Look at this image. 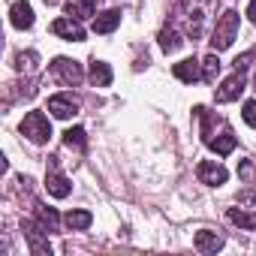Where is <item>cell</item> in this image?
Returning a JSON list of instances; mask_svg holds the SVG:
<instances>
[{
	"label": "cell",
	"instance_id": "1",
	"mask_svg": "<svg viewBox=\"0 0 256 256\" xmlns=\"http://www.w3.org/2000/svg\"><path fill=\"white\" fill-rule=\"evenodd\" d=\"M235 34H238V12L226 10V12L217 18V28H214V34H211V48H214V52L229 48L232 40H235Z\"/></svg>",
	"mask_w": 256,
	"mask_h": 256
},
{
	"label": "cell",
	"instance_id": "2",
	"mask_svg": "<svg viewBox=\"0 0 256 256\" xmlns=\"http://www.w3.org/2000/svg\"><path fill=\"white\" fill-rule=\"evenodd\" d=\"M22 133H24L30 142L46 145V142L52 139V124H48V118H46L42 112H30V114L22 120Z\"/></svg>",
	"mask_w": 256,
	"mask_h": 256
},
{
	"label": "cell",
	"instance_id": "3",
	"mask_svg": "<svg viewBox=\"0 0 256 256\" xmlns=\"http://www.w3.org/2000/svg\"><path fill=\"white\" fill-rule=\"evenodd\" d=\"M244 82H247V70L241 66V70H235V72L214 90V100H217V102H232V100H238L241 90H244Z\"/></svg>",
	"mask_w": 256,
	"mask_h": 256
},
{
	"label": "cell",
	"instance_id": "4",
	"mask_svg": "<svg viewBox=\"0 0 256 256\" xmlns=\"http://www.w3.org/2000/svg\"><path fill=\"white\" fill-rule=\"evenodd\" d=\"M52 72H54L64 84H70V88H76V84L82 82V66H78L76 60H70V58H58V60L52 64Z\"/></svg>",
	"mask_w": 256,
	"mask_h": 256
},
{
	"label": "cell",
	"instance_id": "5",
	"mask_svg": "<svg viewBox=\"0 0 256 256\" xmlns=\"http://www.w3.org/2000/svg\"><path fill=\"white\" fill-rule=\"evenodd\" d=\"M196 175H199V181L208 184V187H220V184H226V178H229V172H226L220 163H211V160H202L199 169H196Z\"/></svg>",
	"mask_w": 256,
	"mask_h": 256
},
{
	"label": "cell",
	"instance_id": "6",
	"mask_svg": "<svg viewBox=\"0 0 256 256\" xmlns=\"http://www.w3.org/2000/svg\"><path fill=\"white\" fill-rule=\"evenodd\" d=\"M48 112L54 114V118H72V114H78V100L72 96V94H58V96H52L48 100Z\"/></svg>",
	"mask_w": 256,
	"mask_h": 256
},
{
	"label": "cell",
	"instance_id": "7",
	"mask_svg": "<svg viewBox=\"0 0 256 256\" xmlns=\"http://www.w3.org/2000/svg\"><path fill=\"white\" fill-rule=\"evenodd\" d=\"M46 190H48L54 199H66V196H70V190H72V187H70V181L60 175L58 163H52V166H48V172H46Z\"/></svg>",
	"mask_w": 256,
	"mask_h": 256
},
{
	"label": "cell",
	"instance_id": "8",
	"mask_svg": "<svg viewBox=\"0 0 256 256\" xmlns=\"http://www.w3.org/2000/svg\"><path fill=\"white\" fill-rule=\"evenodd\" d=\"M52 34H58V36H64V40H70V42H82V40H84V28H82L78 22H72V18H58V22H52Z\"/></svg>",
	"mask_w": 256,
	"mask_h": 256
},
{
	"label": "cell",
	"instance_id": "9",
	"mask_svg": "<svg viewBox=\"0 0 256 256\" xmlns=\"http://www.w3.org/2000/svg\"><path fill=\"white\" fill-rule=\"evenodd\" d=\"M10 22H12V28H18V30L34 28V10H30V4H24V0L12 4V10H10Z\"/></svg>",
	"mask_w": 256,
	"mask_h": 256
},
{
	"label": "cell",
	"instance_id": "10",
	"mask_svg": "<svg viewBox=\"0 0 256 256\" xmlns=\"http://www.w3.org/2000/svg\"><path fill=\"white\" fill-rule=\"evenodd\" d=\"M172 72H175V78H181V82H187V84H193V82L202 78V70H199V60H196V58H187V60L175 64Z\"/></svg>",
	"mask_w": 256,
	"mask_h": 256
},
{
	"label": "cell",
	"instance_id": "11",
	"mask_svg": "<svg viewBox=\"0 0 256 256\" xmlns=\"http://www.w3.org/2000/svg\"><path fill=\"white\" fill-rule=\"evenodd\" d=\"M196 250H202V253H214V250H220L223 247V238L217 235V232H208V229H202V232H196Z\"/></svg>",
	"mask_w": 256,
	"mask_h": 256
},
{
	"label": "cell",
	"instance_id": "12",
	"mask_svg": "<svg viewBox=\"0 0 256 256\" xmlns=\"http://www.w3.org/2000/svg\"><path fill=\"white\" fill-rule=\"evenodd\" d=\"M118 24H120V12L118 10H108V12H102V16L94 18V34H112Z\"/></svg>",
	"mask_w": 256,
	"mask_h": 256
},
{
	"label": "cell",
	"instance_id": "13",
	"mask_svg": "<svg viewBox=\"0 0 256 256\" xmlns=\"http://www.w3.org/2000/svg\"><path fill=\"white\" fill-rule=\"evenodd\" d=\"M208 145H211V151H214V154H220V157H226V154H232V151H235V145H238V139H235V133H232V130H226L223 136H217V139H211Z\"/></svg>",
	"mask_w": 256,
	"mask_h": 256
},
{
	"label": "cell",
	"instance_id": "14",
	"mask_svg": "<svg viewBox=\"0 0 256 256\" xmlns=\"http://www.w3.org/2000/svg\"><path fill=\"white\" fill-rule=\"evenodd\" d=\"M96 10V0H66V12L72 18H90Z\"/></svg>",
	"mask_w": 256,
	"mask_h": 256
},
{
	"label": "cell",
	"instance_id": "15",
	"mask_svg": "<svg viewBox=\"0 0 256 256\" xmlns=\"http://www.w3.org/2000/svg\"><path fill=\"white\" fill-rule=\"evenodd\" d=\"M90 82H94L96 88H108V84H112V70H108V64L94 60V64H90Z\"/></svg>",
	"mask_w": 256,
	"mask_h": 256
},
{
	"label": "cell",
	"instance_id": "16",
	"mask_svg": "<svg viewBox=\"0 0 256 256\" xmlns=\"http://www.w3.org/2000/svg\"><path fill=\"white\" fill-rule=\"evenodd\" d=\"M36 220H40V226H42L46 232H58V223H60V217H58V211H54V208L36 205Z\"/></svg>",
	"mask_w": 256,
	"mask_h": 256
},
{
	"label": "cell",
	"instance_id": "17",
	"mask_svg": "<svg viewBox=\"0 0 256 256\" xmlns=\"http://www.w3.org/2000/svg\"><path fill=\"white\" fill-rule=\"evenodd\" d=\"M64 223H66L70 229L82 232V229H88V226L94 223V214H90V211H82V208H78V211H70V214L64 217Z\"/></svg>",
	"mask_w": 256,
	"mask_h": 256
},
{
	"label": "cell",
	"instance_id": "18",
	"mask_svg": "<svg viewBox=\"0 0 256 256\" xmlns=\"http://www.w3.org/2000/svg\"><path fill=\"white\" fill-rule=\"evenodd\" d=\"M181 42H184V40L178 36V30H172V28H163V30H160V48H163L166 54H169V52H178Z\"/></svg>",
	"mask_w": 256,
	"mask_h": 256
},
{
	"label": "cell",
	"instance_id": "19",
	"mask_svg": "<svg viewBox=\"0 0 256 256\" xmlns=\"http://www.w3.org/2000/svg\"><path fill=\"white\" fill-rule=\"evenodd\" d=\"M229 220L241 229H256V214H247V211H238V208H229Z\"/></svg>",
	"mask_w": 256,
	"mask_h": 256
},
{
	"label": "cell",
	"instance_id": "20",
	"mask_svg": "<svg viewBox=\"0 0 256 256\" xmlns=\"http://www.w3.org/2000/svg\"><path fill=\"white\" fill-rule=\"evenodd\" d=\"M217 72H220V60H217V52H214V54H208V58L202 60V78H205V82H214Z\"/></svg>",
	"mask_w": 256,
	"mask_h": 256
},
{
	"label": "cell",
	"instance_id": "21",
	"mask_svg": "<svg viewBox=\"0 0 256 256\" xmlns=\"http://www.w3.org/2000/svg\"><path fill=\"white\" fill-rule=\"evenodd\" d=\"M64 142H66V148H84V130L82 126H70V130L64 133Z\"/></svg>",
	"mask_w": 256,
	"mask_h": 256
},
{
	"label": "cell",
	"instance_id": "22",
	"mask_svg": "<svg viewBox=\"0 0 256 256\" xmlns=\"http://www.w3.org/2000/svg\"><path fill=\"white\" fill-rule=\"evenodd\" d=\"M238 175H241V181H253V178H256V163H253V160H244V163L238 166Z\"/></svg>",
	"mask_w": 256,
	"mask_h": 256
},
{
	"label": "cell",
	"instance_id": "23",
	"mask_svg": "<svg viewBox=\"0 0 256 256\" xmlns=\"http://www.w3.org/2000/svg\"><path fill=\"white\" fill-rule=\"evenodd\" d=\"M241 114H244V120H247V124L253 126V130H256V100H247V102H244V112H241Z\"/></svg>",
	"mask_w": 256,
	"mask_h": 256
},
{
	"label": "cell",
	"instance_id": "24",
	"mask_svg": "<svg viewBox=\"0 0 256 256\" xmlns=\"http://www.w3.org/2000/svg\"><path fill=\"white\" fill-rule=\"evenodd\" d=\"M34 66H36V54H34V52H28V54H18V70H22V72H30Z\"/></svg>",
	"mask_w": 256,
	"mask_h": 256
},
{
	"label": "cell",
	"instance_id": "25",
	"mask_svg": "<svg viewBox=\"0 0 256 256\" xmlns=\"http://www.w3.org/2000/svg\"><path fill=\"white\" fill-rule=\"evenodd\" d=\"M247 18L256 22V0H250V6H247Z\"/></svg>",
	"mask_w": 256,
	"mask_h": 256
},
{
	"label": "cell",
	"instance_id": "26",
	"mask_svg": "<svg viewBox=\"0 0 256 256\" xmlns=\"http://www.w3.org/2000/svg\"><path fill=\"white\" fill-rule=\"evenodd\" d=\"M42 4H48V6H54V4H60V0H42Z\"/></svg>",
	"mask_w": 256,
	"mask_h": 256
}]
</instances>
